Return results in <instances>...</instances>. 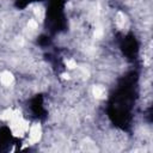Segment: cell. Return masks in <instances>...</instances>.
Listing matches in <instances>:
<instances>
[{"instance_id": "cell-1", "label": "cell", "mask_w": 153, "mask_h": 153, "mask_svg": "<svg viewBox=\"0 0 153 153\" xmlns=\"http://www.w3.org/2000/svg\"><path fill=\"white\" fill-rule=\"evenodd\" d=\"M8 126H10L12 134L17 137H23L27 133L29 127H30L29 122L23 118V116L20 115V112L18 110H14V115L8 121Z\"/></svg>"}, {"instance_id": "cell-2", "label": "cell", "mask_w": 153, "mask_h": 153, "mask_svg": "<svg viewBox=\"0 0 153 153\" xmlns=\"http://www.w3.org/2000/svg\"><path fill=\"white\" fill-rule=\"evenodd\" d=\"M27 134H29V140H27L29 143L30 145L37 143L41 140V137H42V128H41V124L39 123H32L29 127Z\"/></svg>"}, {"instance_id": "cell-3", "label": "cell", "mask_w": 153, "mask_h": 153, "mask_svg": "<svg viewBox=\"0 0 153 153\" xmlns=\"http://www.w3.org/2000/svg\"><path fill=\"white\" fill-rule=\"evenodd\" d=\"M14 81V76L11 72L8 71H4L0 73V82L4 85V86H10L12 85Z\"/></svg>"}, {"instance_id": "cell-4", "label": "cell", "mask_w": 153, "mask_h": 153, "mask_svg": "<svg viewBox=\"0 0 153 153\" xmlns=\"http://www.w3.org/2000/svg\"><path fill=\"white\" fill-rule=\"evenodd\" d=\"M92 94L97 99H104L106 97V91H105V88L103 86L97 85V86H93L92 87Z\"/></svg>"}, {"instance_id": "cell-5", "label": "cell", "mask_w": 153, "mask_h": 153, "mask_svg": "<svg viewBox=\"0 0 153 153\" xmlns=\"http://www.w3.org/2000/svg\"><path fill=\"white\" fill-rule=\"evenodd\" d=\"M33 13H35V16H36V18H37V22H38V20L42 22V20L44 19L45 10H44V7H42L41 5H37V6L35 7V10H33Z\"/></svg>"}, {"instance_id": "cell-6", "label": "cell", "mask_w": 153, "mask_h": 153, "mask_svg": "<svg viewBox=\"0 0 153 153\" xmlns=\"http://www.w3.org/2000/svg\"><path fill=\"white\" fill-rule=\"evenodd\" d=\"M13 115H14V110H12V109H6V110H4L2 111V114L0 115V118L2 120V121H6V122H8L12 117H13Z\"/></svg>"}, {"instance_id": "cell-7", "label": "cell", "mask_w": 153, "mask_h": 153, "mask_svg": "<svg viewBox=\"0 0 153 153\" xmlns=\"http://www.w3.org/2000/svg\"><path fill=\"white\" fill-rule=\"evenodd\" d=\"M124 22H126V17L122 12H118L117 13V17H116V25L118 27H123L124 26Z\"/></svg>"}, {"instance_id": "cell-8", "label": "cell", "mask_w": 153, "mask_h": 153, "mask_svg": "<svg viewBox=\"0 0 153 153\" xmlns=\"http://www.w3.org/2000/svg\"><path fill=\"white\" fill-rule=\"evenodd\" d=\"M65 66L67 67V69H75V68H78L76 61L73 60V59H67V60H65Z\"/></svg>"}, {"instance_id": "cell-9", "label": "cell", "mask_w": 153, "mask_h": 153, "mask_svg": "<svg viewBox=\"0 0 153 153\" xmlns=\"http://www.w3.org/2000/svg\"><path fill=\"white\" fill-rule=\"evenodd\" d=\"M27 26H29V29H36L37 26H38V22H37V19H30L29 22H27Z\"/></svg>"}, {"instance_id": "cell-10", "label": "cell", "mask_w": 153, "mask_h": 153, "mask_svg": "<svg viewBox=\"0 0 153 153\" xmlns=\"http://www.w3.org/2000/svg\"><path fill=\"white\" fill-rule=\"evenodd\" d=\"M93 36H94V38H100V37L103 36V29H102L100 26H98V27L94 30Z\"/></svg>"}, {"instance_id": "cell-11", "label": "cell", "mask_w": 153, "mask_h": 153, "mask_svg": "<svg viewBox=\"0 0 153 153\" xmlns=\"http://www.w3.org/2000/svg\"><path fill=\"white\" fill-rule=\"evenodd\" d=\"M61 78H62L63 80H68V79H69V74H68V73H62V74H61Z\"/></svg>"}]
</instances>
